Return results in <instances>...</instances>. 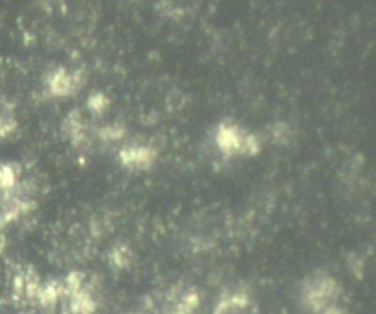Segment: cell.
I'll use <instances>...</instances> for the list:
<instances>
[{
	"label": "cell",
	"instance_id": "6da1fadb",
	"mask_svg": "<svg viewBox=\"0 0 376 314\" xmlns=\"http://www.w3.org/2000/svg\"><path fill=\"white\" fill-rule=\"evenodd\" d=\"M244 138H245V136L235 125L222 123L219 126V131H218L216 141L225 154L231 156V154L241 151V144H243Z\"/></svg>",
	"mask_w": 376,
	"mask_h": 314
},
{
	"label": "cell",
	"instance_id": "7a4b0ae2",
	"mask_svg": "<svg viewBox=\"0 0 376 314\" xmlns=\"http://www.w3.org/2000/svg\"><path fill=\"white\" fill-rule=\"evenodd\" d=\"M155 150L148 147H138V148H123L121 151V161L125 166L128 168H141L146 169L155 161Z\"/></svg>",
	"mask_w": 376,
	"mask_h": 314
},
{
	"label": "cell",
	"instance_id": "3957f363",
	"mask_svg": "<svg viewBox=\"0 0 376 314\" xmlns=\"http://www.w3.org/2000/svg\"><path fill=\"white\" fill-rule=\"evenodd\" d=\"M15 128V119L11 104L0 96V140L8 137Z\"/></svg>",
	"mask_w": 376,
	"mask_h": 314
},
{
	"label": "cell",
	"instance_id": "277c9868",
	"mask_svg": "<svg viewBox=\"0 0 376 314\" xmlns=\"http://www.w3.org/2000/svg\"><path fill=\"white\" fill-rule=\"evenodd\" d=\"M106 104H108V98L103 94H94L88 100L90 109L96 112H102L106 108Z\"/></svg>",
	"mask_w": 376,
	"mask_h": 314
},
{
	"label": "cell",
	"instance_id": "5b68a950",
	"mask_svg": "<svg viewBox=\"0 0 376 314\" xmlns=\"http://www.w3.org/2000/svg\"><path fill=\"white\" fill-rule=\"evenodd\" d=\"M122 134H123V129L119 128L118 125L102 129V137L106 138V140H116V138H121Z\"/></svg>",
	"mask_w": 376,
	"mask_h": 314
},
{
	"label": "cell",
	"instance_id": "8992f818",
	"mask_svg": "<svg viewBox=\"0 0 376 314\" xmlns=\"http://www.w3.org/2000/svg\"><path fill=\"white\" fill-rule=\"evenodd\" d=\"M325 314H345V313L337 307H328L327 310H325Z\"/></svg>",
	"mask_w": 376,
	"mask_h": 314
}]
</instances>
